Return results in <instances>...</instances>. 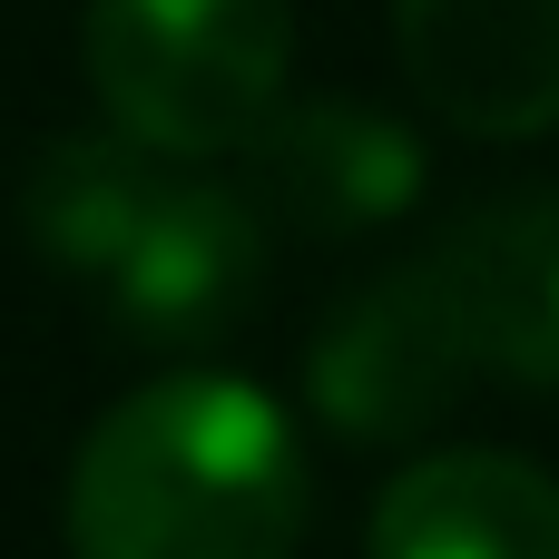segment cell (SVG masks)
Instances as JSON below:
<instances>
[{
  "label": "cell",
  "mask_w": 559,
  "mask_h": 559,
  "mask_svg": "<svg viewBox=\"0 0 559 559\" xmlns=\"http://www.w3.org/2000/svg\"><path fill=\"white\" fill-rule=\"evenodd\" d=\"M246 157V206L265 216V236H373L383 216H403L432 177L423 138L364 98V88H324V98H275L265 128L236 147Z\"/></svg>",
  "instance_id": "obj_5"
},
{
  "label": "cell",
  "mask_w": 559,
  "mask_h": 559,
  "mask_svg": "<svg viewBox=\"0 0 559 559\" xmlns=\"http://www.w3.org/2000/svg\"><path fill=\"white\" fill-rule=\"evenodd\" d=\"M314 521L305 423L246 373H157L118 393L59 491L69 559H295Z\"/></svg>",
  "instance_id": "obj_1"
},
{
  "label": "cell",
  "mask_w": 559,
  "mask_h": 559,
  "mask_svg": "<svg viewBox=\"0 0 559 559\" xmlns=\"http://www.w3.org/2000/svg\"><path fill=\"white\" fill-rule=\"evenodd\" d=\"M403 88L491 147L559 128V0H393Z\"/></svg>",
  "instance_id": "obj_7"
},
{
  "label": "cell",
  "mask_w": 559,
  "mask_h": 559,
  "mask_svg": "<svg viewBox=\"0 0 559 559\" xmlns=\"http://www.w3.org/2000/svg\"><path fill=\"white\" fill-rule=\"evenodd\" d=\"M472 373L559 393V187H501L423 246Z\"/></svg>",
  "instance_id": "obj_6"
},
{
  "label": "cell",
  "mask_w": 559,
  "mask_h": 559,
  "mask_svg": "<svg viewBox=\"0 0 559 559\" xmlns=\"http://www.w3.org/2000/svg\"><path fill=\"white\" fill-rule=\"evenodd\" d=\"M265 246L275 236L236 177H157L138 236L98 275V305H108L118 344H147V354L226 344L265 295Z\"/></svg>",
  "instance_id": "obj_4"
},
{
  "label": "cell",
  "mask_w": 559,
  "mask_h": 559,
  "mask_svg": "<svg viewBox=\"0 0 559 559\" xmlns=\"http://www.w3.org/2000/svg\"><path fill=\"white\" fill-rule=\"evenodd\" d=\"M88 98L167 167L236 157L295 79V0H88Z\"/></svg>",
  "instance_id": "obj_2"
},
{
  "label": "cell",
  "mask_w": 559,
  "mask_h": 559,
  "mask_svg": "<svg viewBox=\"0 0 559 559\" xmlns=\"http://www.w3.org/2000/svg\"><path fill=\"white\" fill-rule=\"evenodd\" d=\"M157 177H167V157H147L138 138H118V128H69V138H49V147L29 157V177H20V226H29V246L49 255V275L98 285V275L118 265V246L138 236Z\"/></svg>",
  "instance_id": "obj_9"
},
{
  "label": "cell",
  "mask_w": 559,
  "mask_h": 559,
  "mask_svg": "<svg viewBox=\"0 0 559 559\" xmlns=\"http://www.w3.org/2000/svg\"><path fill=\"white\" fill-rule=\"evenodd\" d=\"M364 559H559V481L491 442L423 452L383 481Z\"/></svg>",
  "instance_id": "obj_8"
},
{
  "label": "cell",
  "mask_w": 559,
  "mask_h": 559,
  "mask_svg": "<svg viewBox=\"0 0 559 559\" xmlns=\"http://www.w3.org/2000/svg\"><path fill=\"white\" fill-rule=\"evenodd\" d=\"M462 393H472V354H462L423 255L393 265V275H364L324 314V334L305 344V413L334 442H364V452L423 442Z\"/></svg>",
  "instance_id": "obj_3"
}]
</instances>
